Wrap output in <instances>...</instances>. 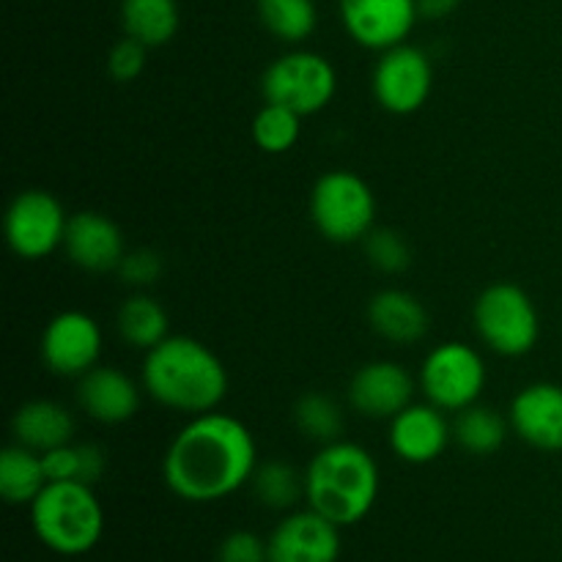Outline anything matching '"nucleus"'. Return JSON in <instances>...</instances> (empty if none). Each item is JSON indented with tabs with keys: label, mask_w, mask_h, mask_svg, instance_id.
I'll use <instances>...</instances> for the list:
<instances>
[{
	"label": "nucleus",
	"mask_w": 562,
	"mask_h": 562,
	"mask_svg": "<svg viewBox=\"0 0 562 562\" xmlns=\"http://www.w3.org/2000/svg\"><path fill=\"white\" fill-rule=\"evenodd\" d=\"M258 448L250 428L225 412L195 415L168 445L165 486L184 503H220L252 481Z\"/></svg>",
	"instance_id": "obj_1"
},
{
	"label": "nucleus",
	"mask_w": 562,
	"mask_h": 562,
	"mask_svg": "<svg viewBox=\"0 0 562 562\" xmlns=\"http://www.w3.org/2000/svg\"><path fill=\"white\" fill-rule=\"evenodd\" d=\"M140 384L159 406L195 417L217 412L228 395V371L201 340L170 335L146 351Z\"/></svg>",
	"instance_id": "obj_2"
},
{
	"label": "nucleus",
	"mask_w": 562,
	"mask_h": 562,
	"mask_svg": "<svg viewBox=\"0 0 562 562\" xmlns=\"http://www.w3.org/2000/svg\"><path fill=\"white\" fill-rule=\"evenodd\" d=\"M379 464L362 445L329 442L318 448L305 470L307 508L338 527L360 525L379 499Z\"/></svg>",
	"instance_id": "obj_3"
},
{
	"label": "nucleus",
	"mask_w": 562,
	"mask_h": 562,
	"mask_svg": "<svg viewBox=\"0 0 562 562\" xmlns=\"http://www.w3.org/2000/svg\"><path fill=\"white\" fill-rule=\"evenodd\" d=\"M31 527L49 552L80 558L102 541L104 510L88 483H47L31 503Z\"/></svg>",
	"instance_id": "obj_4"
},
{
	"label": "nucleus",
	"mask_w": 562,
	"mask_h": 562,
	"mask_svg": "<svg viewBox=\"0 0 562 562\" xmlns=\"http://www.w3.org/2000/svg\"><path fill=\"white\" fill-rule=\"evenodd\" d=\"M311 220L333 245L362 241L376 228V195L362 176L327 170L311 192Z\"/></svg>",
	"instance_id": "obj_5"
},
{
	"label": "nucleus",
	"mask_w": 562,
	"mask_h": 562,
	"mask_svg": "<svg viewBox=\"0 0 562 562\" xmlns=\"http://www.w3.org/2000/svg\"><path fill=\"white\" fill-rule=\"evenodd\" d=\"M472 322H475L477 338L499 357L530 355L541 338L536 302L516 283L488 285L475 300Z\"/></svg>",
	"instance_id": "obj_6"
},
{
	"label": "nucleus",
	"mask_w": 562,
	"mask_h": 562,
	"mask_svg": "<svg viewBox=\"0 0 562 562\" xmlns=\"http://www.w3.org/2000/svg\"><path fill=\"white\" fill-rule=\"evenodd\" d=\"M338 91V71L313 49H291L274 58L261 77V93L267 102L283 104L302 119L327 108Z\"/></svg>",
	"instance_id": "obj_7"
},
{
	"label": "nucleus",
	"mask_w": 562,
	"mask_h": 562,
	"mask_svg": "<svg viewBox=\"0 0 562 562\" xmlns=\"http://www.w3.org/2000/svg\"><path fill=\"white\" fill-rule=\"evenodd\" d=\"M486 379V360L481 351L475 346L448 340L428 351L417 384L428 404L442 412H461L481 401Z\"/></svg>",
	"instance_id": "obj_8"
},
{
	"label": "nucleus",
	"mask_w": 562,
	"mask_h": 562,
	"mask_svg": "<svg viewBox=\"0 0 562 562\" xmlns=\"http://www.w3.org/2000/svg\"><path fill=\"white\" fill-rule=\"evenodd\" d=\"M69 217L53 192L25 190L9 203L3 220L5 241L22 261H42L64 247Z\"/></svg>",
	"instance_id": "obj_9"
},
{
	"label": "nucleus",
	"mask_w": 562,
	"mask_h": 562,
	"mask_svg": "<svg viewBox=\"0 0 562 562\" xmlns=\"http://www.w3.org/2000/svg\"><path fill=\"white\" fill-rule=\"evenodd\" d=\"M373 99L393 115H412L428 102L434 88L431 58L415 44H398L379 53L371 75Z\"/></svg>",
	"instance_id": "obj_10"
},
{
	"label": "nucleus",
	"mask_w": 562,
	"mask_h": 562,
	"mask_svg": "<svg viewBox=\"0 0 562 562\" xmlns=\"http://www.w3.org/2000/svg\"><path fill=\"white\" fill-rule=\"evenodd\" d=\"M102 327L82 311H64L49 318L42 333V360L55 376L80 379L99 366Z\"/></svg>",
	"instance_id": "obj_11"
},
{
	"label": "nucleus",
	"mask_w": 562,
	"mask_h": 562,
	"mask_svg": "<svg viewBox=\"0 0 562 562\" xmlns=\"http://www.w3.org/2000/svg\"><path fill=\"white\" fill-rule=\"evenodd\" d=\"M338 14L351 42L371 53L406 44L420 20L417 0H338Z\"/></svg>",
	"instance_id": "obj_12"
},
{
	"label": "nucleus",
	"mask_w": 562,
	"mask_h": 562,
	"mask_svg": "<svg viewBox=\"0 0 562 562\" xmlns=\"http://www.w3.org/2000/svg\"><path fill=\"white\" fill-rule=\"evenodd\" d=\"M417 382L401 362L373 360L355 371L349 382V404L357 415L371 420H393L415 404Z\"/></svg>",
	"instance_id": "obj_13"
},
{
	"label": "nucleus",
	"mask_w": 562,
	"mask_h": 562,
	"mask_svg": "<svg viewBox=\"0 0 562 562\" xmlns=\"http://www.w3.org/2000/svg\"><path fill=\"white\" fill-rule=\"evenodd\" d=\"M269 543V562H338L340 527L313 508L285 516Z\"/></svg>",
	"instance_id": "obj_14"
},
{
	"label": "nucleus",
	"mask_w": 562,
	"mask_h": 562,
	"mask_svg": "<svg viewBox=\"0 0 562 562\" xmlns=\"http://www.w3.org/2000/svg\"><path fill=\"white\" fill-rule=\"evenodd\" d=\"M510 431L530 448L562 453V387L536 382L514 395L508 409Z\"/></svg>",
	"instance_id": "obj_15"
},
{
	"label": "nucleus",
	"mask_w": 562,
	"mask_h": 562,
	"mask_svg": "<svg viewBox=\"0 0 562 562\" xmlns=\"http://www.w3.org/2000/svg\"><path fill=\"white\" fill-rule=\"evenodd\" d=\"M390 450L406 464H431L448 450L453 423L434 404H409L390 420Z\"/></svg>",
	"instance_id": "obj_16"
},
{
	"label": "nucleus",
	"mask_w": 562,
	"mask_h": 562,
	"mask_svg": "<svg viewBox=\"0 0 562 562\" xmlns=\"http://www.w3.org/2000/svg\"><path fill=\"white\" fill-rule=\"evenodd\" d=\"M66 258L82 272H119L126 256V241L119 225L99 212H77L69 217L64 239Z\"/></svg>",
	"instance_id": "obj_17"
},
{
	"label": "nucleus",
	"mask_w": 562,
	"mask_h": 562,
	"mask_svg": "<svg viewBox=\"0 0 562 562\" xmlns=\"http://www.w3.org/2000/svg\"><path fill=\"white\" fill-rule=\"evenodd\" d=\"M77 404L93 423L119 426L135 417L140 406V387L121 368L97 366L77 379Z\"/></svg>",
	"instance_id": "obj_18"
},
{
	"label": "nucleus",
	"mask_w": 562,
	"mask_h": 562,
	"mask_svg": "<svg viewBox=\"0 0 562 562\" xmlns=\"http://www.w3.org/2000/svg\"><path fill=\"white\" fill-rule=\"evenodd\" d=\"M368 324L382 340L393 346H412L431 327L426 305L404 289H384L368 302Z\"/></svg>",
	"instance_id": "obj_19"
},
{
	"label": "nucleus",
	"mask_w": 562,
	"mask_h": 562,
	"mask_svg": "<svg viewBox=\"0 0 562 562\" xmlns=\"http://www.w3.org/2000/svg\"><path fill=\"white\" fill-rule=\"evenodd\" d=\"M11 434H14L16 445H25L36 453H47V450L71 442L75 420H71V412L58 401H27L11 417Z\"/></svg>",
	"instance_id": "obj_20"
},
{
	"label": "nucleus",
	"mask_w": 562,
	"mask_h": 562,
	"mask_svg": "<svg viewBox=\"0 0 562 562\" xmlns=\"http://www.w3.org/2000/svg\"><path fill=\"white\" fill-rule=\"evenodd\" d=\"M181 14L176 0H121L124 36L146 44L148 49L165 47L179 33Z\"/></svg>",
	"instance_id": "obj_21"
},
{
	"label": "nucleus",
	"mask_w": 562,
	"mask_h": 562,
	"mask_svg": "<svg viewBox=\"0 0 562 562\" xmlns=\"http://www.w3.org/2000/svg\"><path fill=\"white\" fill-rule=\"evenodd\" d=\"M115 329H119L121 340L132 349L151 351L154 346L162 344L165 338H170V318L168 311L162 307V302L154 300L151 294H137L126 296L119 307V316H115Z\"/></svg>",
	"instance_id": "obj_22"
},
{
	"label": "nucleus",
	"mask_w": 562,
	"mask_h": 562,
	"mask_svg": "<svg viewBox=\"0 0 562 562\" xmlns=\"http://www.w3.org/2000/svg\"><path fill=\"white\" fill-rule=\"evenodd\" d=\"M47 483L42 453L16 442L0 453V497L9 505H31Z\"/></svg>",
	"instance_id": "obj_23"
},
{
	"label": "nucleus",
	"mask_w": 562,
	"mask_h": 562,
	"mask_svg": "<svg viewBox=\"0 0 562 562\" xmlns=\"http://www.w3.org/2000/svg\"><path fill=\"white\" fill-rule=\"evenodd\" d=\"M510 434V420L492 406L472 404L456 412L453 442L472 456H494Z\"/></svg>",
	"instance_id": "obj_24"
},
{
	"label": "nucleus",
	"mask_w": 562,
	"mask_h": 562,
	"mask_svg": "<svg viewBox=\"0 0 562 562\" xmlns=\"http://www.w3.org/2000/svg\"><path fill=\"white\" fill-rule=\"evenodd\" d=\"M256 11L267 33L285 44H302L318 25L316 0H256Z\"/></svg>",
	"instance_id": "obj_25"
},
{
	"label": "nucleus",
	"mask_w": 562,
	"mask_h": 562,
	"mask_svg": "<svg viewBox=\"0 0 562 562\" xmlns=\"http://www.w3.org/2000/svg\"><path fill=\"white\" fill-rule=\"evenodd\" d=\"M258 503L272 510H291L300 499H305V472L285 461H263L258 464L250 481Z\"/></svg>",
	"instance_id": "obj_26"
},
{
	"label": "nucleus",
	"mask_w": 562,
	"mask_h": 562,
	"mask_svg": "<svg viewBox=\"0 0 562 562\" xmlns=\"http://www.w3.org/2000/svg\"><path fill=\"white\" fill-rule=\"evenodd\" d=\"M294 423L300 428L302 437H307L311 442L329 445L338 442L340 434H344V409L338 406V401L329 398L324 393H305L294 406Z\"/></svg>",
	"instance_id": "obj_27"
},
{
	"label": "nucleus",
	"mask_w": 562,
	"mask_h": 562,
	"mask_svg": "<svg viewBox=\"0 0 562 562\" xmlns=\"http://www.w3.org/2000/svg\"><path fill=\"white\" fill-rule=\"evenodd\" d=\"M302 115L283 104L267 102L252 119V143L263 154H285L300 143Z\"/></svg>",
	"instance_id": "obj_28"
},
{
	"label": "nucleus",
	"mask_w": 562,
	"mask_h": 562,
	"mask_svg": "<svg viewBox=\"0 0 562 562\" xmlns=\"http://www.w3.org/2000/svg\"><path fill=\"white\" fill-rule=\"evenodd\" d=\"M366 247V258L373 269L384 274H401L409 269L412 250L406 245L404 236L393 228H373L371 234L362 239Z\"/></svg>",
	"instance_id": "obj_29"
},
{
	"label": "nucleus",
	"mask_w": 562,
	"mask_h": 562,
	"mask_svg": "<svg viewBox=\"0 0 562 562\" xmlns=\"http://www.w3.org/2000/svg\"><path fill=\"white\" fill-rule=\"evenodd\" d=\"M146 44L135 42V38L124 36L121 42L113 44L108 55V71L115 82H132L143 75L146 69Z\"/></svg>",
	"instance_id": "obj_30"
},
{
	"label": "nucleus",
	"mask_w": 562,
	"mask_h": 562,
	"mask_svg": "<svg viewBox=\"0 0 562 562\" xmlns=\"http://www.w3.org/2000/svg\"><path fill=\"white\" fill-rule=\"evenodd\" d=\"M220 562H269V543L252 530H234L217 549Z\"/></svg>",
	"instance_id": "obj_31"
},
{
	"label": "nucleus",
	"mask_w": 562,
	"mask_h": 562,
	"mask_svg": "<svg viewBox=\"0 0 562 562\" xmlns=\"http://www.w3.org/2000/svg\"><path fill=\"white\" fill-rule=\"evenodd\" d=\"M121 280L126 285H135V289H146V285L157 283L159 274H162V258L154 250H126L124 261L119 267Z\"/></svg>",
	"instance_id": "obj_32"
},
{
	"label": "nucleus",
	"mask_w": 562,
	"mask_h": 562,
	"mask_svg": "<svg viewBox=\"0 0 562 562\" xmlns=\"http://www.w3.org/2000/svg\"><path fill=\"white\" fill-rule=\"evenodd\" d=\"M44 472L49 483L58 481H80L82 483V453L80 445H60V448L42 453Z\"/></svg>",
	"instance_id": "obj_33"
},
{
	"label": "nucleus",
	"mask_w": 562,
	"mask_h": 562,
	"mask_svg": "<svg viewBox=\"0 0 562 562\" xmlns=\"http://www.w3.org/2000/svg\"><path fill=\"white\" fill-rule=\"evenodd\" d=\"M80 453H82V483L93 486V483L104 475V470H108V456H104V450L93 442L80 445Z\"/></svg>",
	"instance_id": "obj_34"
},
{
	"label": "nucleus",
	"mask_w": 562,
	"mask_h": 562,
	"mask_svg": "<svg viewBox=\"0 0 562 562\" xmlns=\"http://www.w3.org/2000/svg\"><path fill=\"white\" fill-rule=\"evenodd\" d=\"M461 5V0H417V11L423 20H445Z\"/></svg>",
	"instance_id": "obj_35"
}]
</instances>
